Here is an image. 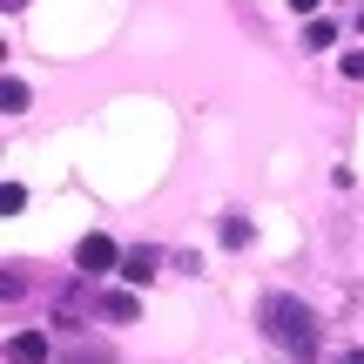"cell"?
I'll use <instances>...</instances> for the list:
<instances>
[{
  "mask_svg": "<svg viewBox=\"0 0 364 364\" xmlns=\"http://www.w3.org/2000/svg\"><path fill=\"white\" fill-rule=\"evenodd\" d=\"M75 263H81V270H108V263H122V257H115V243H108V236H81Z\"/></svg>",
  "mask_w": 364,
  "mask_h": 364,
  "instance_id": "7a4b0ae2",
  "label": "cell"
},
{
  "mask_svg": "<svg viewBox=\"0 0 364 364\" xmlns=\"http://www.w3.org/2000/svg\"><path fill=\"white\" fill-rule=\"evenodd\" d=\"M0 209H7V216H21V209H27V189H21V182H7V189H0Z\"/></svg>",
  "mask_w": 364,
  "mask_h": 364,
  "instance_id": "8992f818",
  "label": "cell"
},
{
  "mask_svg": "<svg viewBox=\"0 0 364 364\" xmlns=\"http://www.w3.org/2000/svg\"><path fill=\"white\" fill-rule=\"evenodd\" d=\"M102 311H108V317H135V297H129V290H115V297H108Z\"/></svg>",
  "mask_w": 364,
  "mask_h": 364,
  "instance_id": "ba28073f",
  "label": "cell"
},
{
  "mask_svg": "<svg viewBox=\"0 0 364 364\" xmlns=\"http://www.w3.org/2000/svg\"><path fill=\"white\" fill-rule=\"evenodd\" d=\"M122 277H129V284H149V277H156V257H149V250H129V257H122Z\"/></svg>",
  "mask_w": 364,
  "mask_h": 364,
  "instance_id": "277c9868",
  "label": "cell"
},
{
  "mask_svg": "<svg viewBox=\"0 0 364 364\" xmlns=\"http://www.w3.org/2000/svg\"><path fill=\"white\" fill-rule=\"evenodd\" d=\"M223 243L243 250V243H250V223H243V216H230V223H223Z\"/></svg>",
  "mask_w": 364,
  "mask_h": 364,
  "instance_id": "52a82bcc",
  "label": "cell"
},
{
  "mask_svg": "<svg viewBox=\"0 0 364 364\" xmlns=\"http://www.w3.org/2000/svg\"><path fill=\"white\" fill-rule=\"evenodd\" d=\"M263 331H270L284 351H297V358L317 351V317L304 311L297 297H284V290H277V297H263Z\"/></svg>",
  "mask_w": 364,
  "mask_h": 364,
  "instance_id": "6da1fadb",
  "label": "cell"
},
{
  "mask_svg": "<svg viewBox=\"0 0 364 364\" xmlns=\"http://www.w3.org/2000/svg\"><path fill=\"white\" fill-rule=\"evenodd\" d=\"M0 102H7V115H21V108H27V81H7V88H0Z\"/></svg>",
  "mask_w": 364,
  "mask_h": 364,
  "instance_id": "5b68a950",
  "label": "cell"
},
{
  "mask_svg": "<svg viewBox=\"0 0 364 364\" xmlns=\"http://www.w3.org/2000/svg\"><path fill=\"white\" fill-rule=\"evenodd\" d=\"M338 364H364V351H344V358H338Z\"/></svg>",
  "mask_w": 364,
  "mask_h": 364,
  "instance_id": "9c48e42d",
  "label": "cell"
},
{
  "mask_svg": "<svg viewBox=\"0 0 364 364\" xmlns=\"http://www.w3.org/2000/svg\"><path fill=\"white\" fill-rule=\"evenodd\" d=\"M7 364H48V338H41V331H21V338L7 344Z\"/></svg>",
  "mask_w": 364,
  "mask_h": 364,
  "instance_id": "3957f363",
  "label": "cell"
},
{
  "mask_svg": "<svg viewBox=\"0 0 364 364\" xmlns=\"http://www.w3.org/2000/svg\"><path fill=\"white\" fill-rule=\"evenodd\" d=\"M0 7H27V0H0Z\"/></svg>",
  "mask_w": 364,
  "mask_h": 364,
  "instance_id": "30bf717a",
  "label": "cell"
}]
</instances>
